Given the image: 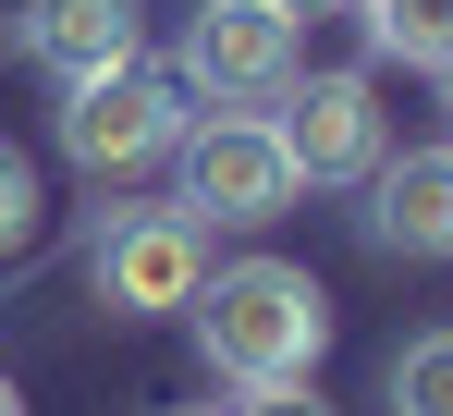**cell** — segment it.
<instances>
[{"label": "cell", "instance_id": "1", "mask_svg": "<svg viewBox=\"0 0 453 416\" xmlns=\"http://www.w3.org/2000/svg\"><path fill=\"white\" fill-rule=\"evenodd\" d=\"M196 355H209V380H233L245 404L306 392L319 355H331V294H319L295 258H233V270L196 281Z\"/></svg>", "mask_w": 453, "mask_h": 416}, {"label": "cell", "instance_id": "2", "mask_svg": "<svg viewBox=\"0 0 453 416\" xmlns=\"http://www.w3.org/2000/svg\"><path fill=\"white\" fill-rule=\"evenodd\" d=\"M184 86L135 50V62H111V73H86V86H62V159L74 172H98V184H123V172H148V159H172L184 147Z\"/></svg>", "mask_w": 453, "mask_h": 416}, {"label": "cell", "instance_id": "3", "mask_svg": "<svg viewBox=\"0 0 453 416\" xmlns=\"http://www.w3.org/2000/svg\"><path fill=\"white\" fill-rule=\"evenodd\" d=\"M306 73V37L270 12V0H196L184 12V50H172V86L209 98V111H270Z\"/></svg>", "mask_w": 453, "mask_h": 416}, {"label": "cell", "instance_id": "4", "mask_svg": "<svg viewBox=\"0 0 453 416\" xmlns=\"http://www.w3.org/2000/svg\"><path fill=\"white\" fill-rule=\"evenodd\" d=\"M98 306L111 319H159V306H196V281H209V220L184 196H148V208H111L98 220Z\"/></svg>", "mask_w": 453, "mask_h": 416}, {"label": "cell", "instance_id": "5", "mask_svg": "<svg viewBox=\"0 0 453 416\" xmlns=\"http://www.w3.org/2000/svg\"><path fill=\"white\" fill-rule=\"evenodd\" d=\"M184 208L196 220H233V233H257V220H282L306 196L282 135H270V111H209V123H184Z\"/></svg>", "mask_w": 453, "mask_h": 416}, {"label": "cell", "instance_id": "6", "mask_svg": "<svg viewBox=\"0 0 453 416\" xmlns=\"http://www.w3.org/2000/svg\"><path fill=\"white\" fill-rule=\"evenodd\" d=\"M270 135L295 159V184H368L380 159V86L368 73H295L282 98H270Z\"/></svg>", "mask_w": 453, "mask_h": 416}, {"label": "cell", "instance_id": "7", "mask_svg": "<svg viewBox=\"0 0 453 416\" xmlns=\"http://www.w3.org/2000/svg\"><path fill=\"white\" fill-rule=\"evenodd\" d=\"M368 245L380 258H453V147H404L368 172Z\"/></svg>", "mask_w": 453, "mask_h": 416}, {"label": "cell", "instance_id": "8", "mask_svg": "<svg viewBox=\"0 0 453 416\" xmlns=\"http://www.w3.org/2000/svg\"><path fill=\"white\" fill-rule=\"evenodd\" d=\"M25 50L62 86H86V73L135 62V0H25Z\"/></svg>", "mask_w": 453, "mask_h": 416}, {"label": "cell", "instance_id": "9", "mask_svg": "<svg viewBox=\"0 0 453 416\" xmlns=\"http://www.w3.org/2000/svg\"><path fill=\"white\" fill-rule=\"evenodd\" d=\"M368 37L404 73H453V0H368Z\"/></svg>", "mask_w": 453, "mask_h": 416}, {"label": "cell", "instance_id": "10", "mask_svg": "<svg viewBox=\"0 0 453 416\" xmlns=\"http://www.w3.org/2000/svg\"><path fill=\"white\" fill-rule=\"evenodd\" d=\"M380 392H392V416H453V331H417Z\"/></svg>", "mask_w": 453, "mask_h": 416}, {"label": "cell", "instance_id": "11", "mask_svg": "<svg viewBox=\"0 0 453 416\" xmlns=\"http://www.w3.org/2000/svg\"><path fill=\"white\" fill-rule=\"evenodd\" d=\"M25 233H37V172L0 147V258H25Z\"/></svg>", "mask_w": 453, "mask_h": 416}, {"label": "cell", "instance_id": "12", "mask_svg": "<svg viewBox=\"0 0 453 416\" xmlns=\"http://www.w3.org/2000/svg\"><path fill=\"white\" fill-rule=\"evenodd\" d=\"M270 12H282V25H306V12H331V0H270Z\"/></svg>", "mask_w": 453, "mask_h": 416}, {"label": "cell", "instance_id": "13", "mask_svg": "<svg viewBox=\"0 0 453 416\" xmlns=\"http://www.w3.org/2000/svg\"><path fill=\"white\" fill-rule=\"evenodd\" d=\"M0 416H25V392H12V380H0Z\"/></svg>", "mask_w": 453, "mask_h": 416}, {"label": "cell", "instance_id": "14", "mask_svg": "<svg viewBox=\"0 0 453 416\" xmlns=\"http://www.w3.org/2000/svg\"><path fill=\"white\" fill-rule=\"evenodd\" d=\"M184 416H209V404H184Z\"/></svg>", "mask_w": 453, "mask_h": 416}, {"label": "cell", "instance_id": "15", "mask_svg": "<svg viewBox=\"0 0 453 416\" xmlns=\"http://www.w3.org/2000/svg\"><path fill=\"white\" fill-rule=\"evenodd\" d=\"M441 86H453V73H441Z\"/></svg>", "mask_w": 453, "mask_h": 416}]
</instances>
